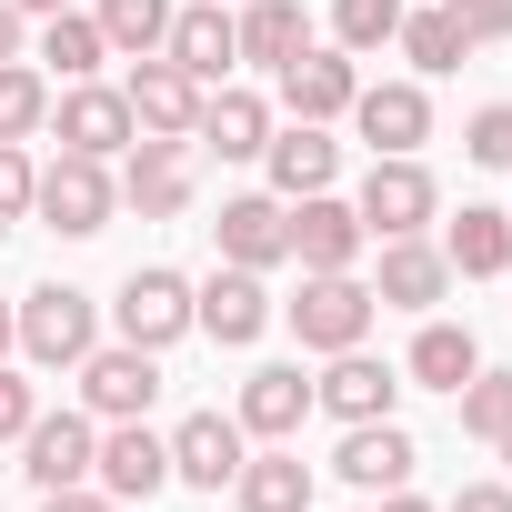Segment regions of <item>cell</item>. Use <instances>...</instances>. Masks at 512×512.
Instances as JSON below:
<instances>
[{
	"label": "cell",
	"instance_id": "cell-3",
	"mask_svg": "<svg viewBox=\"0 0 512 512\" xmlns=\"http://www.w3.org/2000/svg\"><path fill=\"white\" fill-rule=\"evenodd\" d=\"M91 342H101V302L81 282H31L21 292V362L31 372H71Z\"/></svg>",
	"mask_w": 512,
	"mask_h": 512
},
{
	"label": "cell",
	"instance_id": "cell-43",
	"mask_svg": "<svg viewBox=\"0 0 512 512\" xmlns=\"http://www.w3.org/2000/svg\"><path fill=\"white\" fill-rule=\"evenodd\" d=\"M0 362H21V302H0Z\"/></svg>",
	"mask_w": 512,
	"mask_h": 512
},
{
	"label": "cell",
	"instance_id": "cell-33",
	"mask_svg": "<svg viewBox=\"0 0 512 512\" xmlns=\"http://www.w3.org/2000/svg\"><path fill=\"white\" fill-rule=\"evenodd\" d=\"M402 11H412V0H332V41H342L352 61H372V51H392Z\"/></svg>",
	"mask_w": 512,
	"mask_h": 512
},
{
	"label": "cell",
	"instance_id": "cell-30",
	"mask_svg": "<svg viewBox=\"0 0 512 512\" xmlns=\"http://www.w3.org/2000/svg\"><path fill=\"white\" fill-rule=\"evenodd\" d=\"M392 51L412 61V81H442V71H462V61H472V41H462V21H452V0H422V11H402Z\"/></svg>",
	"mask_w": 512,
	"mask_h": 512
},
{
	"label": "cell",
	"instance_id": "cell-41",
	"mask_svg": "<svg viewBox=\"0 0 512 512\" xmlns=\"http://www.w3.org/2000/svg\"><path fill=\"white\" fill-rule=\"evenodd\" d=\"M0 61H31V21L11 11V0H0Z\"/></svg>",
	"mask_w": 512,
	"mask_h": 512
},
{
	"label": "cell",
	"instance_id": "cell-39",
	"mask_svg": "<svg viewBox=\"0 0 512 512\" xmlns=\"http://www.w3.org/2000/svg\"><path fill=\"white\" fill-rule=\"evenodd\" d=\"M41 512H121L101 482H71V492H41Z\"/></svg>",
	"mask_w": 512,
	"mask_h": 512
},
{
	"label": "cell",
	"instance_id": "cell-27",
	"mask_svg": "<svg viewBox=\"0 0 512 512\" xmlns=\"http://www.w3.org/2000/svg\"><path fill=\"white\" fill-rule=\"evenodd\" d=\"M31 61L51 71V91L61 81H101V61H111V41H101V21L81 11V0H71V11H51V21H31Z\"/></svg>",
	"mask_w": 512,
	"mask_h": 512
},
{
	"label": "cell",
	"instance_id": "cell-38",
	"mask_svg": "<svg viewBox=\"0 0 512 512\" xmlns=\"http://www.w3.org/2000/svg\"><path fill=\"white\" fill-rule=\"evenodd\" d=\"M452 21L472 51H492V41H512V0H452Z\"/></svg>",
	"mask_w": 512,
	"mask_h": 512
},
{
	"label": "cell",
	"instance_id": "cell-19",
	"mask_svg": "<svg viewBox=\"0 0 512 512\" xmlns=\"http://www.w3.org/2000/svg\"><path fill=\"white\" fill-rule=\"evenodd\" d=\"M241 452H251V432L231 412H181L171 422V482H191V492H231Z\"/></svg>",
	"mask_w": 512,
	"mask_h": 512
},
{
	"label": "cell",
	"instance_id": "cell-12",
	"mask_svg": "<svg viewBox=\"0 0 512 512\" xmlns=\"http://www.w3.org/2000/svg\"><path fill=\"white\" fill-rule=\"evenodd\" d=\"M51 131H61V151H91V161H121V151L141 141L121 81H61V91H51Z\"/></svg>",
	"mask_w": 512,
	"mask_h": 512
},
{
	"label": "cell",
	"instance_id": "cell-9",
	"mask_svg": "<svg viewBox=\"0 0 512 512\" xmlns=\"http://www.w3.org/2000/svg\"><path fill=\"white\" fill-rule=\"evenodd\" d=\"M402 362H372V342H352V352H322V372H312V412H332V422H382V412H402Z\"/></svg>",
	"mask_w": 512,
	"mask_h": 512
},
{
	"label": "cell",
	"instance_id": "cell-8",
	"mask_svg": "<svg viewBox=\"0 0 512 512\" xmlns=\"http://www.w3.org/2000/svg\"><path fill=\"white\" fill-rule=\"evenodd\" d=\"M111 181H121V211H141V221H181V211H191V191H201L191 141H151V131L111 161Z\"/></svg>",
	"mask_w": 512,
	"mask_h": 512
},
{
	"label": "cell",
	"instance_id": "cell-21",
	"mask_svg": "<svg viewBox=\"0 0 512 512\" xmlns=\"http://www.w3.org/2000/svg\"><path fill=\"white\" fill-rule=\"evenodd\" d=\"M231 422H241L251 442H292V432L312 422V372H302V362H262V372H241Z\"/></svg>",
	"mask_w": 512,
	"mask_h": 512
},
{
	"label": "cell",
	"instance_id": "cell-40",
	"mask_svg": "<svg viewBox=\"0 0 512 512\" xmlns=\"http://www.w3.org/2000/svg\"><path fill=\"white\" fill-rule=\"evenodd\" d=\"M442 512H512V482H462Z\"/></svg>",
	"mask_w": 512,
	"mask_h": 512
},
{
	"label": "cell",
	"instance_id": "cell-23",
	"mask_svg": "<svg viewBox=\"0 0 512 512\" xmlns=\"http://www.w3.org/2000/svg\"><path fill=\"white\" fill-rule=\"evenodd\" d=\"M262 171H272V191H282V201L332 191V181H342V141H332V121H272Z\"/></svg>",
	"mask_w": 512,
	"mask_h": 512
},
{
	"label": "cell",
	"instance_id": "cell-44",
	"mask_svg": "<svg viewBox=\"0 0 512 512\" xmlns=\"http://www.w3.org/2000/svg\"><path fill=\"white\" fill-rule=\"evenodd\" d=\"M11 11H21V21H51V11H71V0H11Z\"/></svg>",
	"mask_w": 512,
	"mask_h": 512
},
{
	"label": "cell",
	"instance_id": "cell-45",
	"mask_svg": "<svg viewBox=\"0 0 512 512\" xmlns=\"http://www.w3.org/2000/svg\"><path fill=\"white\" fill-rule=\"evenodd\" d=\"M492 452H502V462H512V422H502V432H492Z\"/></svg>",
	"mask_w": 512,
	"mask_h": 512
},
{
	"label": "cell",
	"instance_id": "cell-37",
	"mask_svg": "<svg viewBox=\"0 0 512 512\" xmlns=\"http://www.w3.org/2000/svg\"><path fill=\"white\" fill-rule=\"evenodd\" d=\"M31 412H41L31 362H0V442H21V432H31Z\"/></svg>",
	"mask_w": 512,
	"mask_h": 512
},
{
	"label": "cell",
	"instance_id": "cell-1",
	"mask_svg": "<svg viewBox=\"0 0 512 512\" xmlns=\"http://www.w3.org/2000/svg\"><path fill=\"white\" fill-rule=\"evenodd\" d=\"M111 211H121L111 161H91V151H51V161H41V191H31V221H41V231L91 241V231H111Z\"/></svg>",
	"mask_w": 512,
	"mask_h": 512
},
{
	"label": "cell",
	"instance_id": "cell-17",
	"mask_svg": "<svg viewBox=\"0 0 512 512\" xmlns=\"http://www.w3.org/2000/svg\"><path fill=\"white\" fill-rule=\"evenodd\" d=\"M362 251H372V231H362V211L342 191H302L292 201V262L302 272H362Z\"/></svg>",
	"mask_w": 512,
	"mask_h": 512
},
{
	"label": "cell",
	"instance_id": "cell-26",
	"mask_svg": "<svg viewBox=\"0 0 512 512\" xmlns=\"http://www.w3.org/2000/svg\"><path fill=\"white\" fill-rule=\"evenodd\" d=\"M231 502H241V512H312V462H302L292 442L241 452V472H231Z\"/></svg>",
	"mask_w": 512,
	"mask_h": 512
},
{
	"label": "cell",
	"instance_id": "cell-15",
	"mask_svg": "<svg viewBox=\"0 0 512 512\" xmlns=\"http://www.w3.org/2000/svg\"><path fill=\"white\" fill-rule=\"evenodd\" d=\"M121 101H131V121H141L151 141H191L211 91H201L181 61H161V51H151V61H131V71H121Z\"/></svg>",
	"mask_w": 512,
	"mask_h": 512
},
{
	"label": "cell",
	"instance_id": "cell-24",
	"mask_svg": "<svg viewBox=\"0 0 512 512\" xmlns=\"http://www.w3.org/2000/svg\"><path fill=\"white\" fill-rule=\"evenodd\" d=\"M442 262H452V282H502L512 272V211L502 201H462L442 221Z\"/></svg>",
	"mask_w": 512,
	"mask_h": 512
},
{
	"label": "cell",
	"instance_id": "cell-36",
	"mask_svg": "<svg viewBox=\"0 0 512 512\" xmlns=\"http://www.w3.org/2000/svg\"><path fill=\"white\" fill-rule=\"evenodd\" d=\"M31 191H41L31 141H0V231H11V221H31Z\"/></svg>",
	"mask_w": 512,
	"mask_h": 512
},
{
	"label": "cell",
	"instance_id": "cell-32",
	"mask_svg": "<svg viewBox=\"0 0 512 512\" xmlns=\"http://www.w3.org/2000/svg\"><path fill=\"white\" fill-rule=\"evenodd\" d=\"M41 131H51V71L0 61V141H41Z\"/></svg>",
	"mask_w": 512,
	"mask_h": 512
},
{
	"label": "cell",
	"instance_id": "cell-18",
	"mask_svg": "<svg viewBox=\"0 0 512 512\" xmlns=\"http://www.w3.org/2000/svg\"><path fill=\"white\" fill-rule=\"evenodd\" d=\"M342 121L372 141V161H392V151H422L432 141V91L422 81H362Z\"/></svg>",
	"mask_w": 512,
	"mask_h": 512
},
{
	"label": "cell",
	"instance_id": "cell-28",
	"mask_svg": "<svg viewBox=\"0 0 512 512\" xmlns=\"http://www.w3.org/2000/svg\"><path fill=\"white\" fill-rule=\"evenodd\" d=\"M472 372H482V342H472L462 322L422 312V332H412V352H402V382H412V392H462Z\"/></svg>",
	"mask_w": 512,
	"mask_h": 512
},
{
	"label": "cell",
	"instance_id": "cell-4",
	"mask_svg": "<svg viewBox=\"0 0 512 512\" xmlns=\"http://www.w3.org/2000/svg\"><path fill=\"white\" fill-rule=\"evenodd\" d=\"M352 211H362V231H372V241H402V231H432V221H442V181H432V161H422V151H392V161H372V171H362Z\"/></svg>",
	"mask_w": 512,
	"mask_h": 512
},
{
	"label": "cell",
	"instance_id": "cell-25",
	"mask_svg": "<svg viewBox=\"0 0 512 512\" xmlns=\"http://www.w3.org/2000/svg\"><path fill=\"white\" fill-rule=\"evenodd\" d=\"M211 161H262V141H272V101L262 91H241V81H221L211 101H201V131H191Z\"/></svg>",
	"mask_w": 512,
	"mask_h": 512
},
{
	"label": "cell",
	"instance_id": "cell-7",
	"mask_svg": "<svg viewBox=\"0 0 512 512\" xmlns=\"http://www.w3.org/2000/svg\"><path fill=\"white\" fill-rule=\"evenodd\" d=\"M272 322H282V302H272V282H262V272L211 262V282H191V332H211L221 352H251Z\"/></svg>",
	"mask_w": 512,
	"mask_h": 512
},
{
	"label": "cell",
	"instance_id": "cell-2",
	"mask_svg": "<svg viewBox=\"0 0 512 512\" xmlns=\"http://www.w3.org/2000/svg\"><path fill=\"white\" fill-rule=\"evenodd\" d=\"M282 322H292V342H302V352H352V342H372L382 302H372V282H362V272H302V292L282 302Z\"/></svg>",
	"mask_w": 512,
	"mask_h": 512
},
{
	"label": "cell",
	"instance_id": "cell-10",
	"mask_svg": "<svg viewBox=\"0 0 512 512\" xmlns=\"http://www.w3.org/2000/svg\"><path fill=\"white\" fill-rule=\"evenodd\" d=\"M91 482H101L121 512H131V502H161V492H171V432H151V412H141V422H101Z\"/></svg>",
	"mask_w": 512,
	"mask_h": 512
},
{
	"label": "cell",
	"instance_id": "cell-35",
	"mask_svg": "<svg viewBox=\"0 0 512 512\" xmlns=\"http://www.w3.org/2000/svg\"><path fill=\"white\" fill-rule=\"evenodd\" d=\"M462 161H482V171H512V101H482V111L462 121Z\"/></svg>",
	"mask_w": 512,
	"mask_h": 512
},
{
	"label": "cell",
	"instance_id": "cell-46",
	"mask_svg": "<svg viewBox=\"0 0 512 512\" xmlns=\"http://www.w3.org/2000/svg\"><path fill=\"white\" fill-rule=\"evenodd\" d=\"M312 512H322V502H312Z\"/></svg>",
	"mask_w": 512,
	"mask_h": 512
},
{
	"label": "cell",
	"instance_id": "cell-5",
	"mask_svg": "<svg viewBox=\"0 0 512 512\" xmlns=\"http://www.w3.org/2000/svg\"><path fill=\"white\" fill-rule=\"evenodd\" d=\"M111 342H141V352H171V342H191V272H171V262H141V272L111 292Z\"/></svg>",
	"mask_w": 512,
	"mask_h": 512
},
{
	"label": "cell",
	"instance_id": "cell-31",
	"mask_svg": "<svg viewBox=\"0 0 512 512\" xmlns=\"http://www.w3.org/2000/svg\"><path fill=\"white\" fill-rule=\"evenodd\" d=\"M91 21H101L111 61H151L171 41V0H91Z\"/></svg>",
	"mask_w": 512,
	"mask_h": 512
},
{
	"label": "cell",
	"instance_id": "cell-6",
	"mask_svg": "<svg viewBox=\"0 0 512 512\" xmlns=\"http://www.w3.org/2000/svg\"><path fill=\"white\" fill-rule=\"evenodd\" d=\"M71 382H81V412H91V422H141V412L161 402V352H141V342H91V352L71 362Z\"/></svg>",
	"mask_w": 512,
	"mask_h": 512
},
{
	"label": "cell",
	"instance_id": "cell-42",
	"mask_svg": "<svg viewBox=\"0 0 512 512\" xmlns=\"http://www.w3.org/2000/svg\"><path fill=\"white\" fill-rule=\"evenodd\" d=\"M372 512H442V502H422V492L402 482V492H372Z\"/></svg>",
	"mask_w": 512,
	"mask_h": 512
},
{
	"label": "cell",
	"instance_id": "cell-29",
	"mask_svg": "<svg viewBox=\"0 0 512 512\" xmlns=\"http://www.w3.org/2000/svg\"><path fill=\"white\" fill-rule=\"evenodd\" d=\"M231 31H241V61L251 71H282L292 51H312V11H302V0H241Z\"/></svg>",
	"mask_w": 512,
	"mask_h": 512
},
{
	"label": "cell",
	"instance_id": "cell-14",
	"mask_svg": "<svg viewBox=\"0 0 512 512\" xmlns=\"http://www.w3.org/2000/svg\"><path fill=\"white\" fill-rule=\"evenodd\" d=\"M382 262H372V302L382 312H442V292H452V262H442V241L432 231H402V241H372Z\"/></svg>",
	"mask_w": 512,
	"mask_h": 512
},
{
	"label": "cell",
	"instance_id": "cell-13",
	"mask_svg": "<svg viewBox=\"0 0 512 512\" xmlns=\"http://www.w3.org/2000/svg\"><path fill=\"white\" fill-rule=\"evenodd\" d=\"M211 251L241 262V272H282L292 262V201L282 191H231L221 221H211Z\"/></svg>",
	"mask_w": 512,
	"mask_h": 512
},
{
	"label": "cell",
	"instance_id": "cell-16",
	"mask_svg": "<svg viewBox=\"0 0 512 512\" xmlns=\"http://www.w3.org/2000/svg\"><path fill=\"white\" fill-rule=\"evenodd\" d=\"M91 452H101V422H91V412H31V432H21V482H31V492H71V482H91Z\"/></svg>",
	"mask_w": 512,
	"mask_h": 512
},
{
	"label": "cell",
	"instance_id": "cell-20",
	"mask_svg": "<svg viewBox=\"0 0 512 512\" xmlns=\"http://www.w3.org/2000/svg\"><path fill=\"white\" fill-rule=\"evenodd\" d=\"M412 462H422V442L402 432V412H382V422H342L332 472H342L352 492H402V482H412Z\"/></svg>",
	"mask_w": 512,
	"mask_h": 512
},
{
	"label": "cell",
	"instance_id": "cell-11",
	"mask_svg": "<svg viewBox=\"0 0 512 512\" xmlns=\"http://www.w3.org/2000/svg\"><path fill=\"white\" fill-rule=\"evenodd\" d=\"M352 91H362V61L342 41H312V51H292L272 71V111H292V121H342Z\"/></svg>",
	"mask_w": 512,
	"mask_h": 512
},
{
	"label": "cell",
	"instance_id": "cell-22",
	"mask_svg": "<svg viewBox=\"0 0 512 512\" xmlns=\"http://www.w3.org/2000/svg\"><path fill=\"white\" fill-rule=\"evenodd\" d=\"M161 61H181L201 91H221V81L241 71V31H231V11H221V0H181V11H171V41H161Z\"/></svg>",
	"mask_w": 512,
	"mask_h": 512
},
{
	"label": "cell",
	"instance_id": "cell-34",
	"mask_svg": "<svg viewBox=\"0 0 512 512\" xmlns=\"http://www.w3.org/2000/svg\"><path fill=\"white\" fill-rule=\"evenodd\" d=\"M452 402H462V432H472V442H492V432L512 422V372H492V362H482V372H472Z\"/></svg>",
	"mask_w": 512,
	"mask_h": 512
}]
</instances>
